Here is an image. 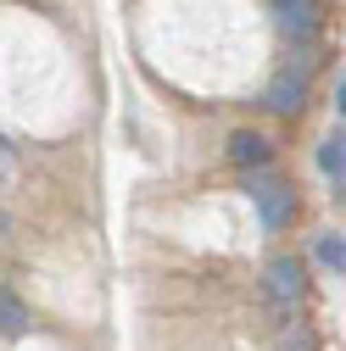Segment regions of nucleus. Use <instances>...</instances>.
Instances as JSON below:
<instances>
[{
    "instance_id": "1",
    "label": "nucleus",
    "mask_w": 346,
    "mask_h": 351,
    "mask_svg": "<svg viewBox=\"0 0 346 351\" xmlns=\"http://www.w3.org/2000/svg\"><path fill=\"white\" fill-rule=\"evenodd\" d=\"M246 195H251L257 217H263V229H285V223H290V184L279 179V173L251 167V173H246Z\"/></svg>"
},
{
    "instance_id": "8",
    "label": "nucleus",
    "mask_w": 346,
    "mask_h": 351,
    "mask_svg": "<svg viewBox=\"0 0 346 351\" xmlns=\"http://www.w3.org/2000/svg\"><path fill=\"white\" fill-rule=\"evenodd\" d=\"M313 256L324 262L330 274H346V240H341V234H319V240H313Z\"/></svg>"
},
{
    "instance_id": "7",
    "label": "nucleus",
    "mask_w": 346,
    "mask_h": 351,
    "mask_svg": "<svg viewBox=\"0 0 346 351\" xmlns=\"http://www.w3.org/2000/svg\"><path fill=\"white\" fill-rule=\"evenodd\" d=\"M34 318H28V306L12 295V290H0V335H23Z\"/></svg>"
},
{
    "instance_id": "9",
    "label": "nucleus",
    "mask_w": 346,
    "mask_h": 351,
    "mask_svg": "<svg viewBox=\"0 0 346 351\" xmlns=\"http://www.w3.org/2000/svg\"><path fill=\"white\" fill-rule=\"evenodd\" d=\"M335 106H341V117H346V78H341V90H335Z\"/></svg>"
},
{
    "instance_id": "4",
    "label": "nucleus",
    "mask_w": 346,
    "mask_h": 351,
    "mask_svg": "<svg viewBox=\"0 0 346 351\" xmlns=\"http://www.w3.org/2000/svg\"><path fill=\"white\" fill-rule=\"evenodd\" d=\"M301 101H308V73H301V67H285V73L268 84V112L296 117V112H301Z\"/></svg>"
},
{
    "instance_id": "5",
    "label": "nucleus",
    "mask_w": 346,
    "mask_h": 351,
    "mask_svg": "<svg viewBox=\"0 0 346 351\" xmlns=\"http://www.w3.org/2000/svg\"><path fill=\"white\" fill-rule=\"evenodd\" d=\"M229 162L235 167H268L274 162V145L263 140V134H257V128H235V134H229Z\"/></svg>"
},
{
    "instance_id": "2",
    "label": "nucleus",
    "mask_w": 346,
    "mask_h": 351,
    "mask_svg": "<svg viewBox=\"0 0 346 351\" xmlns=\"http://www.w3.org/2000/svg\"><path fill=\"white\" fill-rule=\"evenodd\" d=\"M263 290H268V301L279 306V313L290 318L296 306H301V262L296 256H274L268 274H263Z\"/></svg>"
},
{
    "instance_id": "3",
    "label": "nucleus",
    "mask_w": 346,
    "mask_h": 351,
    "mask_svg": "<svg viewBox=\"0 0 346 351\" xmlns=\"http://www.w3.org/2000/svg\"><path fill=\"white\" fill-rule=\"evenodd\" d=\"M274 23L290 39H313L319 34V0H274Z\"/></svg>"
},
{
    "instance_id": "6",
    "label": "nucleus",
    "mask_w": 346,
    "mask_h": 351,
    "mask_svg": "<svg viewBox=\"0 0 346 351\" xmlns=\"http://www.w3.org/2000/svg\"><path fill=\"white\" fill-rule=\"evenodd\" d=\"M319 167L330 173L335 184H346V134H330V140L319 145Z\"/></svg>"
}]
</instances>
